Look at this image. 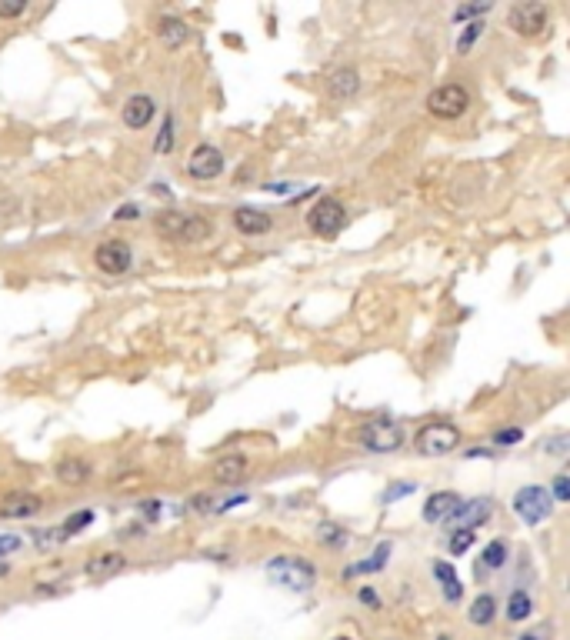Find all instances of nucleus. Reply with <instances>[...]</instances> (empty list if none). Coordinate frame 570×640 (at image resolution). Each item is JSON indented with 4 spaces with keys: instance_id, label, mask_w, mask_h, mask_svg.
Wrapping results in <instances>:
<instances>
[{
    "instance_id": "nucleus-20",
    "label": "nucleus",
    "mask_w": 570,
    "mask_h": 640,
    "mask_svg": "<svg viewBox=\"0 0 570 640\" xmlns=\"http://www.w3.org/2000/svg\"><path fill=\"white\" fill-rule=\"evenodd\" d=\"M244 470H247V457L224 454L217 464H214V480H220V484H237L240 477H244Z\"/></svg>"
},
{
    "instance_id": "nucleus-5",
    "label": "nucleus",
    "mask_w": 570,
    "mask_h": 640,
    "mask_svg": "<svg viewBox=\"0 0 570 640\" xmlns=\"http://www.w3.org/2000/svg\"><path fill=\"white\" fill-rule=\"evenodd\" d=\"M343 224H347V207H343L337 197H321V200L311 207V214H307V228L324 240L337 238L343 230Z\"/></svg>"
},
{
    "instance_id": "nucleus-1",
    "label": "nucleus",
    "mask_w": 570,
    "mask_h": 640,
    "mask_svg": "<svg viewBox=\"0 0 570 640\" xmlns=\"http://www.w3.org/2000/svg\"><path fill=\"white\" fill-rule=\"evenodd\" d=\"M154 234L174 244H200L214 234V224L204 214H190V210H160L154 218Z\"/></svg>"
},
{
    "instance_id": "nucleus-19",
    "label": "nucleus",
    "mask_w": 570,
    "mask_h": 640,
    "mask_svg": "<svg viewBox=\"0 0 570 640\" xmlns=\"http://www.w3.org/2000/svg\"><path fill=\"white\" fill-rule=\"evenodd\" d=\"M53 477H57L61 484H67V487H81V484L91 480V464L81 461V457H63V461L53 464Z\"/></svg>"
},
{
    "instance_id": "nucleus-15",
    "label": "nucleus",
    "mask_w": 570,
    "mask_h": 640,
    "mask_svg": "<svg viewBox=\"0 0 570 640\" xmlns=\"http://www.w3.org/2000/svg\"><path fill=\"white\" fill-rule=\"evenodd\" d=\"M43 500L37 494H27V490H14V494L4 497L0 504V517H11V520H27V517L41 514Z\"/></svg>"
},
{
    "instance_id": "nucleus-16",
    "label": "nucleus",
    "mask_w": 570,
    "mask_h": 640,
    "mask_svg": "<svg viewBox=\"0 0 570 640\" xmlns=\"http://www.w3.org/2000/svg\"><path fill=\"white\" fill-rule=\"evenodd\" d=\"M357 91H361V73L353 71V67H337V71H331V77H327V93H331L333 101H351Z\"/></svg>"
},
{
    "instance_id": "nucleus-26",
    "label": "nucleus",
    "mask_w": 570,
    "mask_h": 640,
    "mask_svg": "<svg viewBox=\"0 0 570 640\" xmlns=\"http://www.w3.org/2000/svg\"><path fill=\"white\" fill-rule=\"evenodd\" d=\"M317 540H321L324 548H343L347 544V530L341 524H331V520H324L317 527Z\"/></svg>"
},
{
    "instance_id": "nucleus-10",
    "label": "nucleus",
    "mask_w": 570,
    "mask_h": 640,
    "mask_svg": "<svg viewBox=\"0 0 570 640\" xmlns=\"http://www.w3.org/2000/svg\"><path fill=\"white\" fill-rule=\"evenodd\" d=\"M224 150L214 144H198L190 154H187V174L194 177V180H217L224 174Z\"/></svg>"
},
{
    "instance_id": "nucleus-17",
    "label": "nucleus",
    "mask_w": 570,
    "mask_h": 640,
    "mask_svg": "<svg viewBox=\"0 0 570 640\" xmlns=\"http://www.w3.org/2000/svg\"><path fill=\"white\" fill-rule=\"evenodd\" d=\"M124 554L121 550H104V554H97V558H91L87 560V577L91 580H107V577H114V574H121L124 570Z\"/></svg>"
},
{
    "instance_id": "nucleus-43",
    "label": "nucleus",
    "mask_w": 570,
    "mask_h": 640,
    "mask_svg": "<svg viewBox=\"0 0 570 640\" xmlns=\"http://www.w3.org/2000/svg\"><path fill=\"white\" fill-rule=\"evenodd\" d=\"M144 514L150 517V520H154V517L160 514V504H157V500H147V504H144Z\"/></svg>"
},
{
    "instance_id": "nucleus-42",
    "label": "nucleus",
    "mask_w": 570,
    "mask_h": 640,
    "mask_svg": "<svg viewBox=\"0 0 570 640\" xmlns=\"http://www.w3.org/2000/svg\"><path fill=\"white\" fill-rule=\"evenodd\" d=\"M208 504H210L208 494H200V497H194V500H190V507H194V510H208Z\"/></svg>"
},
{
    "instance_id": "nucleus-24",
    "label": "nucleus",
    "mask_w": 570,
    "mask_h": 640,
    "mask_svg": "<svg viewBox=\"0 0 570 640\" xmlns=\"http://www.w3.org/2000/svg\"><path fill=\"white\" fill-rule=\"evenodd\" d=\"M504 614H507V620H514V624H517V620H527L530 614H534V604H530L527 590H510L507 610H504Z\"/></svg>"
},
{
    "instance_id": "nucleus-39",
    "label": "nucleus",
    "mask_w": 570,
    "mask_h": 640,
    "mask_svg": "<svg viewBox=\"0 0 570 640\" xmlns=\"http://www.w3.org/2000/svg\"><path fill=\"white\" fill-rule=\"evenodd\" d=\"M137 214H140V210H137L134 204H124V207H117V214H114V218H117V220H134Z\"/></svg>"
},
{
    "instance_id": "nucleus-21",
    "label": "nucleus",
    "mask_w": 570,
    "mask_h": 640,
    "mask_svg": "<svg viewBox=\"0 0 570 640\" xmlns=\"http://www.w3.org/2000/svg\"><path fill=\"white\" fill-rule=\"evenodd\" d=\"M494 617H498V600H494V594H480V597H474V604H470V610H467V620H470L474 627H490Z\"/></svg>"
},
{
    "instance_id": "nucleus-7",
    "label": "nucleus",
    "mask_w": 570,
    "mask_h": 640,
    "mask_svg": "<svg viewBox=\"0 0 570 640\" xmlns=\"http://www.w3.org/2000/svg\"><path fill=\"white\" fill-rule=\"evenodd\" d=\"M417 451L424 457H444L450 454V451H457L460 447V431H457L454 423H427V427H420L417 431Z\"/></svg>"
},
{
    "instance_id": "nucleus-36",
    "label": "nucleus",
    "mask_w": 570,
    "mask_h": 640,
    "mask_svg": "<svg viewBox=\"0 0 570 640\" xmlns=\"http://www.w3.org/2000/svg\"><path fill=\"white\" fill-rule=\"evenodd\" d=\"M520 441H524V431H520V427H504V431L494 434V444H500V447L520 444Z\"/></svg>"
},
{
    "instance_id": "nucleus-4",
    "label": "nucleus",
    "mask_w": 570,
    "mask_h": 640,
    "mask_svg": "<svg viewBox=\"0 0 570 640\" xmlns=\"http://www.w3.org/2000/svg\"><path fill=\"white\" fill-rule=\"evenodd\" d=\"M514 514L530 527L544 524V520L554 514V497H550L547 487H537V484L520 487L517 494H514Z\"/></svg>"
},
{
    "instance_id": "nucleus-9",
    "label": "nucleus",
    "mask_w": 570,
    "mask_h": 640,
    "mask_svg": "<svg viewBox=\"0 0 570 640\" xmlns=\"http://www.w3.org/2000/svg\"><path fill=\"white\" fill-rule=\"evenodd\" d=\"M93 264H97L101 274L117 277V274H127V270L134 267V250H130L127 240H117V238L101 240L97 250H93Z\"/></svg>"
},
{
    "instance_id": "nucleus-38",
    "label": "nucleus",
    "mask_w": 570,
    "mask_h": 640,
    "mask_svg": "<svg viewBox=\"0 0 570 640\" xmlns=\"http://www.w3.org/2000/svg\"><path fill=\"white\" fill-rule=\"evenodd\" d=\"M17 548H21V538H17V534H0V558L11 554V550H17Z\"/></svg>"
},
{
    "instance_id": "nucleus-13",
    "label": "nucleus",
    "mask_w": 570,
    "mask_h": 640,
    "mask_svg": "<svg viewBox=\"0 0 570 640\" xmlns=\"http://www.w3.org/2000/svg\"><path fill=\"white\" fill-rule=\"evenodd\" d=\"M157 114V103L150 93H134V97H127L124 111H121V117H124V124L130 127V131H144L150 121H154Z\"/></svg>"
},
{
    "instance_id": "nucleus-22",
    "label": "nucleus",
    "mask_w": 570,
    "mask_h": 640,
    "mask_svg": "<svg viewBox=\"0 0 570 640\" xmlns=\"http://www.w3.org/2000/svg\"><path fill=\"white\" fill-rule=\"evenodd\" d=\"M434 577L440 580V587H444V597L450 600V604H457V600L464 597V587H460V580H457L454 567H450L447 560H434Z\"/></svg>"
},
{
    "instance_id": "nucleus-25",
    "label": "nucleus",
    "mask_w": 570,
    "mask_h": 640,
    "mask_svg": "<svg viewBox=\"0 0 570 640\" xmlns=\"http://www.w3.org/2000/svg\"><path fill=\"white\" fill-rule=\"evenodd\" d=\"M507 564V544L504 540H490L484 554H480V570H500Z\"/></svg>"
},
{
    "instance_id": "nucleus-30",
    "label": "nucleus",
    "mask_w": 570,
    "mask_h": 640,
    "mask_svg": "<svg viewBox=\"0 0 570 640\" xmlns=\"http://www.w3.org/2000/svg\"><path fill=\"white\" fill-rule=\"evenodd\" d=\"M494 11V0H484V4H464V7H457L454 11V21L464 24V21H474V17H480V14Z\"/></svg>"
},
{
    "instance_id": "nucleus-45",
    "label": "nucleus",
    "mask_w": 570,
    "mask_h": 640,
    "mask_svg": "<svg viewBox=\"0 0 570 640\" xmlns=\"http://www.w3.org/2000/svg\"><path fill=\"white\" fill-rule=\"evenodd\" d=\"M333 640H353V637H333Z\"/></svg>"
},
{
    "instance_id": "nucleus-12",
    "label": "nucleus",
    "mask_w": 570,
    "mask_h": 640,
    "mask_svg": "<svg viewBox=\"0 0 570 640\" xmlns=\"http://www.w3.org/2000/svg\"><path fill=\"white\" fill-rule=\"evenodd\" d=\"M234 228L244 234V238H260V234H270L274 230V218L260 207H237L234 210Z\"/></svg>"
},
{
    "instance_id": "nucleus-27",
    "label": "nucleus",
    "mask_w": 570,
    "mask_h": 640,
    "mask_svg": "<svg viewBox=\"0 0 570 640\" xmlns=\"http://www.w3.org/2000/svg\"><path fill=\"white\" fill-rule=\"evenodd\" d=\"M174 131H177L174 114H167V117H164V124H160V134H157V141H154V150H157V154H170V150H174V144H177Z\"/></svg>"
},
{
    "instance_id": "nucleus-32",
    "label": "nucleus",
    "mask_w": 570,
    "mask_h": 640,
    "mask_svg": "<svg viewBox=\"0 0 570 640\" xmlns=\"http://www.w3.org/2000/svg\"><path fill=\"white\" fill-rule=\"evenodd\" d=\"M27 11V0H0V21H14Z\"/></svg>"
},
{
    "instance_id": "nucleus-33",
    "label": "nucleus",
    "mask_w": 570,
    "mask_h": 640,
    "mask_svg": "<svg viewBox=\"0 0 570 640\" xmlns=\"http://www.w3.org/2000/svg\"><path fill=\"white\" fill-rule=\"evenodd\" d=\"M414 490H417L414 480H401V484H391L384 490V504H394L397 497H407V494H414Z\"/></svg>"
},
{
    "instance_id": "nucleus-11",
    "label": "nucleus",
    "mask_w": 570,
    "mask_h": 640,
    "mask_svg": "<svg viewBox=\"0 0 570 640\" xmlns=\"http://www.w3.org/2000/svg\"><path fill=\"white\" fill-rule=\"evenodd\" d=\"M490 514H494V500L474 497V500H467V504L457 507V514L450 517L447 524H450V534H454V530H474V527L488 524Z\"/></svg>"
},
{
    "instance_id": "nucleus-37",
    "label": "nucleus",
    "mask_w": 570,
    "mask_h": 640,
    "mask_svg": "<svg viewBox=\"0 0 570 640\" xmlns=\"http://www.w3.org/2000/svg\"><path fill=\"white\" fill-rule=\"evenodd\" d=\"M91 520H93V510H81V514H73L71 520L63 524V534L71 538V534H77V530H81V527H87Z\"/></svg>"
},
{
    "instance_id": "nucleus-31",
    "label": "nucleus",
    "mask_w": 570,
    "mask_h": 640,
    "mask_svg": "<svg viewBox=\"0 0 570 640\" xmlns=\"http://www.w3.org/2000/svg\"><path fill=\"white\" fill-rule=\"evenodd\" d=\"M480 34H484V21L467 24V31L460 34V37H457V51H460V53H467V51H470V47H474V44H478V37H480Z\"/></svg>"
},
{
    "instance_id": "nucleus-29",
    "label": "nucleus",
    "mask_w": 570,
    "mask_h": 640,
    "mask_svg": "<svg viewBox=\"0 0 570 640\" xmlns=\"http://www.w3.org/2000/svg\"><path fill=\"white\" fill-rule=\"evenodd\" d=\"M474 544H478V534H474V530H454L447 548H450V554H454V558H460V554H467V550L474 548Z\"/></svg>"
},
{
    "instance_id": "nucleus-34",
    "label": "nucleus",
    "mask_w": 570,
    "mask_h": 640,
    "mask_svg": "<svg viewBox=\"0 0 570 640\" xmlns=\"http://www.w3.org/2000/svg\"><path fill=\"white\" fill-rule=\"evenodd\" d=\"M61 540H67L63 527H53V530H41V534H34V544H37V548H51V544H61Z\"/></svg>"
},
{
    "instance_id": "nucleus-6",
    "label": "nucleus",
    "mask_w": 570,
    "mask_h": 640,
    "mask_svg": "<svg viewBox=\"0 0 570 640\" xmlns=\"http://www.w3.org/2000/svg\"><path fill=\"white\" fill-rule=\"evenodd\" d=\"M550 24V7L547 4H537V0H524V4H514L507 11V27L520 37H537V34L547 31Z\"/></svg>"
},
{
    "instance_id": "nucleus-44",
    "label": "nucleus",
    "mask_w": 570,
    "mask_h": 640,
    "mask_svg": "<svg viewBox=\"0 0 570 640\" xmlns=\"http://www.w3.org/2000/svg\"><path fill=\"white\" fill-rule=\"evenodd\" d=\"M517 640H544L540 634H524V637H517Z\"/></svg>"
},
{
    "instance_id": "nucleus-14",
    "label": "nucleus",
    "mask_w": 570,
    "mask_h": 640,
    "mask_svg": "<svg viewBox=\"0 0 570 640\" xmlns=\"http://www.w3.org/2000/svg\"><path fill=\"white\" fill-rule=\"evenodd\" d=\"M464 504L457 490H437V494L427 497L424 504V520L427 524H447L450 517L457 514V507Z\"/></svg>"
},
{
    "instance_id": "nucleus-41",
    "label": "nucleus",
    "mask_w": 570,
    "mask_h": 640,
    "mask_svg": "<svg viewBox=\"0 0 570 640\" xmlns=\"http://www.w3.org/2000/svg\"><path fill=\"white\" fill-rule=\"evenodd\" d=\"M361 600L367 604V607H377V594H373L371 587H363V590H361Z\"/></svg>"
},
{
    "instance_id": "nucleus-35",
    "label": "nucleus",
    "mask_w": 570,
    "mask_h": 640,
    "mask_svg": "<svg viewBox=\"0 0 570 640\" xmlns=\"http://www.w3.org/2000/svg\"><path fill=\"white\" fill-rule=\"evenodd\" d=\"M554 504H567L570 500V477L567 474H557L554 477Z\"/></svg>"
},
{
    "instance_id": "nucleus-8",
    "label": "nucleus",
    "mask_w": 570,
    "mask_h": 640,
    "mask_svg": "<svg viewBox=\"0 0 570 640\" xmlns=\"http://www.w3.org/2000/svg\"><path fill=\"white\" fill-rule=\"evenodd\" d=\"M357 441H361V447H367L371 454H394V451H401V444H404V431H401L394 421H371L361 427Z\"/></svg>"
},
{
    "instance_id": "nucleus-3",
    "label": "nucleus",
    "mask_w": 570,
    "mask_h": 640,
    "mask_svg": "<svg viewBox=\"0 0 570 640\" xmlns=\"http://www.w3.org/2000/svg\"><path fill=\"white\" fill-rule=\"evenodd\" d=\"M470 107V93L464 83H440L427 93V114H434L437 121H457L467 114Z\"/></svg>"
},
{
    "instance_id": "nucleus-40",
    "label": "nucleus",
    "mask_w": 570,
    "mask_h": 640,
    "mask_svg": "<svg viewBox=\"0 0 570 640\" xmlns=\"http://www.w3.org/2000/svg\"><path fill=\"white\" fill-rule=\"evenodd\" d=\"M267 194H291V184H264Z\"/></svg>"
},
{
    "instance_id": "nucleus-18",
    "label": "nucleus",
    "mask_w": 570,
    "mask_h": 640,
    "mask_svg": "<svg viewBox=\"0 0 570 640\" xmlns=\"http://www.w3.org/2000/svg\"><path fill=\"white\" fill-rule=\"evenodd\" d=\"M157 37H160V44H164L167 51H180L190 41V27L180 17H160L157 21Z\"/></svg>"
},
{
    "instance_id": "nucleus-28",
    "label": "nucleus",
    "mask_w": 570,
    "mask_h": 640,
    "mask_svg": "<svg viewBox=\"0 0 570 640\" xmlns=\"http://www.w3.org/2000/svg\"><path fill=\"white\" fill-rule=\"evenodd\" d=\"M540 454L547 457H567L570 454V437L567 434H554L540 441Z\"/></svg>"
},
{
    "instance_id": "nucleus-23",
    "label": "nucleus",
    "mask_w": 570,
    "mask_h": 640,
    "mask_svg": "<svg viewBox=\"0 0 570 640\" xmlns=\"http://www.w3.org/2000/svg\"><path fill=\"white\" fill-rule=\"evenodd\" d=\"M387 558H391V544H381V548L373 550V554L363 560V564H353V567L343 570V577H357V574H373V570H384L387 567Z\"/></svg>"
},
{
    "instance_id": "nucleus-46",
    "label": "nucleus",
    "mask_w": 570,
    "mask_h": 640,
    "mask_svg": "<svg viewBox=\"0 0 570 640\" xmlns=\"http://www.w3.org/2000/svg\"><path fill=\"white\" fill-rule=\"evenodd\" d=\"M437 640H450V637H437Z\"/></svg>"
},
{
    "instance_id": "nucleus-2",
    "label": "nucleus",
    "mask_w": 570,
    "mask_h": 640,
    "mask_svg": "<svg viewBox=\"0 0 570 640\" xmlns=\"http://www.w3.org/2000/svg\"><path fill=\"white\" fill-rule=\"evenodd\" d=\"M267 577L284 590H294V594H304L317 584V567L311 560L297 558V554H277V558L267 560Z\"/></svg>"
}]
</instances>
